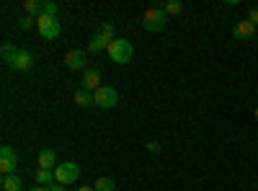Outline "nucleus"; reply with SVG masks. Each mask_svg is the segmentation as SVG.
I'll return each instance as SVG.
<instances>
[{
  "label": "nucleus",
  "instance_id": "13",
  "mask_svg": "<svg viewBox=\"0 0 258 191\" xmlns=\"http://www.w3.org/2000/svg\"><path fill=\"white\" fill-rule=\"evenodd\" d=\"M109 44H111V41L106 39V36L96 34V36L88 41V52H91V54H98V52H103V49H109Z\"/></svg>",
  "mask_w": 258,
  "mask_h": 191
},
{
  "label": "nucleus",
  "instance_id": "17",
  "mask_svg": "<svg viewBox=\"0 0 258 191\" xmlns=\"http://www.w3.org/2000/svg\"><path fill=\"white\" fill-rule=\"evenodd\" d=\"M16 54H18V47H16V44H11V41H6L3 49H0V57H3L6 65H11V62L16 59Z\"/></svg>",
  "mask_w": 258,
  "mask_h": 191
},
{
  "label": "nucleus",
  "instance_id": "18",
  "mask_svg": "<svg viewBox=\"0 0 258 191\" xmlns=\"http://www.w3.org/2000/svg\"><path fill=\"white\" fill-rule=\"evenodd\" d=\"M93 188H96V191H114V188H116V181L109 178V176H101V178L93 183Z\"/></svg>",
  "mask_w": 258,
  "mask_h": 191
},
{
  "label": "nucleus",
  "instance_id": "26",
  "mask_svg": "<svg viewBox=\"0 0 258 191\" xmlns=\"http://www.w3.org/2000/svg\"><path fill=\"white\" fill-rule=\"evenodd\" d=\"M78 191H96V188H93V186H80Z\"/></svg>",
  "mask_w": 258,
  "mask_h": 191
},
{
  "label": "nucleus",
  "instance_id": "6",
  "mask_svg": "<svg viewBox=\"0 0 258 191\" xmlns=\"http://www.w3.org/2000/svg\"><path fill=\"white\" fill-rule=\"evenodd\" d=\"M16 168H18L16 150H13V147H8V145H3V147H0V171H3V176H13Z\"/></svg>",
  "mask_w": 258,
  "mask_h": 191
},
{
  "label": "nucleus",
  "instance_id": "22",
  "mask_svg": "<svg viewBox=\"0 0 258 191\" xmlns=\"http://www.w3.org/2000/svg\"><path fill=\"white\" fill-rule=\"evenodd\" d=\"M41 16H57V3L47 0V3H44V13H41Z\"/></svg>",
  "mask_w": 258,
  "mask_h": 191
},
{
  "label": "nucleus",
  "instance_id": "16",
  "mask_svg": "<svg viewBox=\"0 0 258 191\" xmlns=\"http://www.w3.org/2000/svg\"><path fill=\"white\" fill-rule=\"evenodd\" d=\"M24 188V181H21L16 173L13 176H3V191H21Z\"/></svg>",
  "mask_w": 258,
  "mask_h": 191
},
{
  "label": "nucleus",
  "instance_id": "20",
  "mask_svg": "<svg viewBox=\"0 0 258 191\" xmlns=\"http://www.w3.org/2000/svg\"><path fill=\"white\" fill-rule=\"evenodd\" d=\"M98 34H101V36H106L109 41H114V39H116V36H114V24H111V21H103L101 29H98Z\"/></svg>",
  "mask_w": 258,
  "mask_h": 191
},
{
  "label": "nucleus",
  "instance_id": "19",
  "mask_svg": "<svg viewBox=\"0 0 258 191\" xmlns=\"http://www.w3.org/2000/svg\"><path fill=\"white\" fill-rule=\"evenodd\" d=\"M163 11H165V16H176L183 11V3L181 0H168V3H163Z\"/></svg>",
  "mask_w": 258,
  "mask_h": 191
},
{
  "label": "nucleus",
  "instance_id": "12",
  "mask_svg": "<svg viewBox=\"0 0 258 191\" xmlns=\"http://www.w3.org/2000/svg\"><path fill=\"white\" fill-rule=\"evenodd\" d=\"M75 103H78V106H83V109H91V106H96L93 91H85V88H78V91H75Z\"/></svg>",
  "mask_w": 258,
  "mask_h": 191
},
{
  "label": "nucleus",
  "instance_id": "5",
  "mask_svg": "<svg viewBox=\"0 0 258 191\" xmlns=\"http://www.w3.org/2000/svg\"><path fill=\"white\" fill-rule=\"evenodd\" d=\"M93 98H96V106H101V109H114L119 103V91L111 86H101L98 91H93Z\"/></svg>",
  "mask_w": 258,
  "mask_h": 191
},
{
  "label": "nucleus",
  "instance_id": "25",
  "mask_svg": "<svg viewBox=\"0 0 258 191\" xmlns=\"http://www.w3.org/2000/svg\"><path fill=\"white\" fill-rule=\"evenodd\" d=\"M31 191H52V186H34Z\"/></svg>",
  "mask_w": 258,
  "mask_h": 191
},
{
  "label": "nucleus",
  "instance_id": "28",
  "mask_svg": "<svg viewBox=\"0 0 258 191\" xmlns=\"http://www.w3.org/2000/svg\"><path fill=\"white\" fill-rule=\"evenodd\" d=\"M255 121H258V109H255Z\"/></svg>",
  "mask_w": 258,
  "mask_h": 191
},
{
  "label": "nucleus",
  "instance_id": "21",
  "mask_svg": "<svg viewBox=\"0 0 258 191\" xmlns=\"http://www.w3.org/2000/svg\"><path fill=\"white\" fill-rule=\"evenodd\" d=\"M34 24H36V18H34V16H21V18H18V26L24 29V31H26V29H31Z\"/></svg>",
  "mask_w": 258,
  "mask_h": 191
},
{
  "label": "nucleus",
  "instance_id": "7",
  "mask_svg": "<svg viewBox=\"0 0 258 191\" xmlns=\"http://www.w3.org/2000/svg\"><path fill=\"white\" fill-rule=\"evenodd\" d=\"M31 65H34V54L29 52V49H18V54H16V59L11 62V70H16V73H26V70H31Z\"/></svg>",
  "mask_w": 258,
  "mask_h": 191
},
{
  "label": "nucleus",
  "instance_id": "8",
  "mask_svg": "<svg viewBox=\"0 0 258 191\" xmlns=\"http://www.w3.org/2000/svg\"><path fill=\"white\" fill-rule=\"evenodd\" d=\"M64 65H68L70 70H88V62H85V52L83 49H70L68 54H64Z\"/></svg>",
  "mask_w": 258,
  "mask_h": 191
},
{
  "label": "nucleus",
  "instance_id": "29",
  "mask_svg": "<svg viewBox=\"0 0 258 191\" xmlns=\"http://www.w3.org/2000/svg\"><path fill=\"white\" fill-rule=\"evenodd\" d=\"M255 93H258V86H255Z\"/></svg>",
  "mask_w": 258,
  "mask_h": 191
},
{
  "label": "nucleus",
  "instance_id": "24",
  "mask_svg": "<svg viewBox=\"0 0 258 191\" xmlns=\"http://www.w3.org/2000/svg\"><path fill=\"white\" fill-rule=\"evenodd\" d=\"M147 150L150 153H160V145L158 142H147Z\"/></svg>",
  "mask_w": 258,
  "mask_h": 191
},
{
  "label": "nucleus",
  "instance_id": "3",
  "mask_svg": "<svg viewBox=\"0 0 258 191\" xmlns=\"http://www.w3.org/2000/svg\"><path fill=\"white\" fill-rule=\"evenodd\" d=\"M78 178H80V168H78V163H59L57 168H54V181L59 183V186H70V183H78Z\"/></svg>",
  "mask_w": 258,
  "mask_h": 191
},
{
  "label": "nucleus",
  "instance_id": "11",
  "mask_svg": "<svg viewBox=\"0 0 258 191\" xmlns=\"http://www.w3.org/2000/svg\"><path fill=\"white\" fill-rule=\"evenodd\" d=\"M39 168H44V171H54L57 168V153L52 150V147L39 153Z\"/></svg>",
  "mask_w": 258,
  "mask_h": 191
},
{
  "label": "nucleus",
  "instance_id": "9",
  "mask_svg": "<svg viewBox=\"0 0 258 191\" xmlns=\"http://www.w3.org/2000/svg\"><path fill=\"white\" fill-rule=\"evenodd\" d=\"M232 36L238 39V41H250V39L255 36V26L250 24L248 18H245V21H238V24L232 26Z\"/></svg>",
  "mask_w": 258,
  "mask_h": 191
},
{
  "label": "nucleus",
  "instance_id": "10",
  "mask_svg": "<svg viewBox=\"0 0 258 191\" xmlns=\"http://www.w3.org/2000/svg\"><path fill=\"white\" fill-rule=\"evenodd\" d=\"M98 83H101L98 68H88V70L83 73V88H85V91H98V88H101Z\"/></svg>",
  "mask_w": 258,
  "mask_h": 191
},
{
  "label": "nucleus",
  "instance_id": "27",
  "mask_svg": "<svg viewBox=\"0 0 258 191\" xmlns=\"http://www.w3.org/2000/svg\"><path fill=\"white\" fill-rule=\"evenodd\" d=\"M52 191H64V186H52Z\"/></svg>",
  "mask_w": 258,
  "mask_h": 191
},
{
  "label": "nucleus",
  "instance_id": "23",
  "mask_svg": "<svg viewBox=\"0 0 258 191\" xmlns=\"http://www.w3.org/2000/svg\"><path fill=\"white\" fill-rule=\"evenodd\" d=\"M248 21H250V24L258 29V6H253V8L248 11Z\"/></svg>",
  "mask_w": 258,
  "mask_h": 191
},
{
  "label": "nucleus",
  "instance_id": "4",
  "mask_svg": "<svg viewBox=\"0 0 258 191\" xmlns=\"http://www.w3.org/2000/svg\"><path fill=\"white\" fill-rule=\"evenodd\" d=\"M36 31H39L41 39H57L62 26H59L57 16H39L36 18Z\"/></svg>",
  "mask_w": 258,
  "mask_h": 191
},
{
  "label": "nucleus",
  "instance_id": "14",
  "mask_svg": "<svg viewBox=\"0 0 258 191\" xmlns=\"http://www.w3.org/2000/svg\"><path fill=\"white\" fill-rule=\"evenodd\" d=\"M24 11H26V16L39 18L41 13H44V3H41V0H26V3H24Z\"/></svg>",
  "mask_w": 258,
  "mask_h": 191
},
{
  "label": "nucleus",
  "instance_id": "2",
  "mask_svg": "<svg viewBox=\"0 0 258 191\" xmlns=\"http://www.w3.org/2000/svg\"><path fill=\"white\" fill-rule=\"evenodd\" d=\"M106 52H109L111 62H116V65H126V62L135 57V47H132V41H126V39H114Z\"/></svg>",
  "mask_w": 258,
  "mask_h": 191
},
{
  "label": "nucleus",
  "instance_id": "1",
  "mask_svg": "<svg viewBox=\"0 0 258 191\" xmlns=\"http://www.w3.org/2000/svg\"><path fill=\"white\" fill-rule=\"evenodd\" d=\"M165 24H168V16H165V11H163V6H150L145 13H142V26L147 29V31H163L165 29Z\"/></svg>",
  "mask_w": 258,
  "mask_h": 191
},
{
  "label": "nucleus",
  "instance_id": "15",
  "mask_svg": "<svg viewBox=\"0 0 258 191\" xmlns=\"http://www.w3.org/2000/svg\"><path fill=\"white\" fill-rule=\"evenodd\" d=\"M34 178L39 186H49V183H57L54 181V171H44V168H39V171H34Z\"/></svg>",
  "mask_w": 258,
  "mask_h": 191
}]
</instances>
